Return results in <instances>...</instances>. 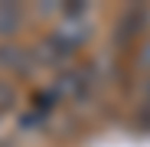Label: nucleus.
I'll list each match as a JSON object with an SVG mask.
<instances>
[{"label": "nucleus", "instance_id": "nucleus-1", "mask_svg": "<svg viewBox=\"0 0 150 147\" xmlns=\"http://www.w3.org/2000/svg\"><path fill=\"white\" fill-rule=\"evenodd\" d=\"M88 36H91V23L88 20H59L56 30H52V39L62 43L65 49H72V53L82 43H88Z\"/></svg>", "mask_w": 150, "mask_h": 147}, {"label": "nucleus", "instance_id": "nucleus-2", "mask_svg": "<svg viewBox=\"0 0 150 147\" xmlns=\"http://www.w3.org/2000/svg\"><path fill=\"white\" fill-rule=\"evenodd\" d=\"M39 62H46V65H65L69 59H72V49H65L62 43H56L52 36L49 39H42L39 46H36V53H33Z\"/></svg>", "mask_w": 150, "mask_h": 147}, {"label": "nucleus", "instance_id": "nucleus-3", "mask_svg": "<svg viewBox=\"0 0 150 147\" xmlns=\"http://www.w3.org/2000/svg\"><path fill=\"white\" fill-rule=\"evenodd\" d=\"M23 7L16 4H0V36H13L20 26H23Z\"/></svg>", "mask_w": 150, "mask_h": 147}, {"label": "nucleus", "instance_id": "nucleus-4", "mask_svg": "<svg viewBox=\"0 0 150 147\" xmlns=\"http://www.w3.org/2000/svg\"><path fill=\"white\" fill-rule=\"evenodd\" d=\"M0 65H4V69H23V65H26L23 49H16V46H0Z\"/></svg>", "mask_w": 150, "mask_h": 147}, {"label": "nucleus", "instance_id": "nucleus-5", "mask_svg": "<svg viewBox=\"0 0 150 147\" xmlns=\"http://www.w3.org/2000/svg\"><path fill=\"white\" fill-rule=\"evenodd\" d=\"M16 102V92L10 88V85H4V82H0V108H10Z\"/></svg>", "mask_w": 150, "mask_h": 147}, {"label": "nucleus", "instance_id": "nucleus-6", "mask_svg": "<svg viewBox=\"0 0 150 147\" xmlns=\"http://www.w3.org/2000/svg\"><path fill=\"white\" fill-rule=\"evenodd\" d=\"M140 65L150 69V46H144V53H140Z\"/></svg>", "mask_w": 150, "mask_h": 147}, {"label": "nucleus", "instance_id": "nucleus-7", "mask_svg": "<svg viewBox=\"0 0 150 147\" xmlns=\"http://www.w3.org/2000/svg\"><path fill=\"white\" fill-rule=\"evenodd\" d=\"M147 102H150V85H147Z\"/></svg>", "mask_w": 150, "mask_h": 147}]
</instances>
